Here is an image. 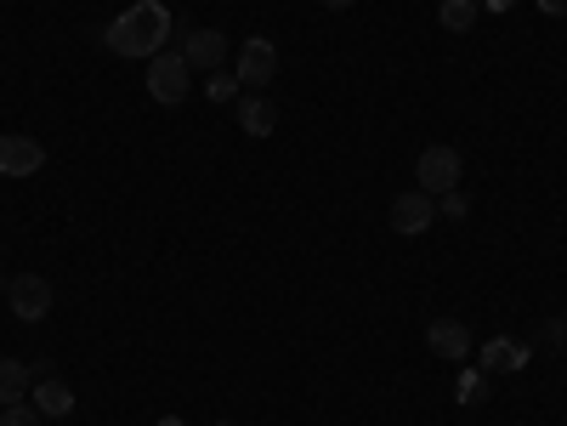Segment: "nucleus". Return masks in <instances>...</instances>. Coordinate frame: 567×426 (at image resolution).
Segmentation results:
<instances>
[{
    "label": "nucleus",
    "instance_id": "obj_1",
    "mask_svg": "<svg viewBox=\"0 0 567 426\" xmlns=\"http://www.w3.org/2000/svg\"><path fill=\"white\" fill-rule=\"evenodd\" d=\"M165 41H171V12H165L159 0H137V7H125L103 29V46L114 57H159Z\"/></svg>",
    "mask_w": 567,
    "mask_h": 426
},
{
    "label": "nucleus",
    "instance_id": "obj_2",
    "mask_svg": "<svg viewBox=\"0 0 567 426\" xmlns=\"http://www.w3.org/2000/svg\"><path fill=\"white\" fill-rule=\"evenodd\" d=\"M188 86H193V63H188L182 52H159V57H148V97H154V103L177 109L182 97H188Z\"/></svg>",
    "mask_w": 567,
    "mask_h": 426
},
{
    "label": "nucleus",
    "instance_id": "obj_3",
    "mask_svg": "<svg viewBox=\"0 0 567 426\" xmlns=\"http://www.w3.org/2000/svg\"><path fill=\"white\" fill-rule=\"evenodd\" d=\"M420 193H431V200H443L449 188H460V154L449 148V143H431V148H420Z\"/></svg>",
    "mask_w": 567,
    "mask_h": 426
},
{
    "label": "nucleus",
    "instance_id": "obj_4",
    "mask_svg": "<svg viewBox=\"0 0 567 426\" xmlns=\"http://www.w3.org/2000/svg\"><path fill=\"white\" fill-rule=\"evenodd\" d=\"M7 302L23 324H41L52 313V284L41 273H18V279H7Z\"/></svg>",
    "mask_w": 567,
    "mask_h": 426
},
{
    "label": "nucleus",
    "instance_id": "obj_5",
    "mask_svg": "<svg viewBox=\"0 0 567 426\" xmlns=\"http://www.w3.org/2000/svg\"><path fill=\"white\" fill-rule=\"evenodd\" d=\"M239 80L256 86V91L279 80V46L267 41V35H250V41L239 46Z\"/></svg>",
    "mask_w": 567,
    "mask_h": 426
},
{
    "label": "nucleus",
    "instance_id": "obj_6",
    "mask_svg": "<svg viewBox=\"0 0 567 426\" xmlns=\"http://www.w3.org/2000/svg\"><path fill=\"white\" fill-rule=\"evenodd\" d=\"M431 222H438V200H431V193H397V200H392V227H397V234H426V227Z\"/></svg>",
    "mask_w": 567,
    "mask_h": 426
},
{
    "label": "nucleus",
    "instance_id": "obj_7",
    "mask_svg": "<svg viewBox=\"0 0 567 426\" xmlns=\"http://www.w3.org/2000/svg\"><path fill=\"white\" fill-rule=\"evenodd\" d=\"M46 166V148L35 137H0V177H35Z\"/></svg>",
    "mask_w": 567,
    "mask_h": 426
},
{
    "label": "nucleus",
    "instance_id": "obj_8",
    "mask_svg": "<svg viewBox=\"0 0 567 426\" xmlns=\"http://www.w3.org/2000/svg\"><path fill=\"white\" fill-rule=\"evenodd\" d=\"M522 365H528V347L511 341V336H494V341L477 352V370H483V375H517Z\"/></svg>",
    "mask_w": 567,
    "mask_h": 426
},
{
    "label": "nucleus",
    "instance_id": "obj_9",
    "mask_svg": "<svg viewBox=\"0 0 567 426\" xmlns=\"http://www.w3.org/2000/svg\"><path fill=\"white\" fill-rule=\"evenodd\" d=\"M182 57L193 63V69H222V63H227V35H222V29H193V35H188V46H182Z\"/></svg>",
    "mask_w": 567,
    "mask_h": 426
},
{
    "label": "nucleus",
    "instance_id": "obj_10",
    "mask_svg": "<svg viewBox=\"0 0 567 426\" xmlns=\"http://www.w3.org/2000/svg\"><path fill=\"white\" fill-rule=\"evenodd\" d=\"M426 347L438 352V358H454V365H460V358L472 352V330H465L460 318H438V324L426 330Z\"/></svg>",
    "mask_w": 567,
    "mask_h": 426
},
{
    "label": "nucleus",
    "instance_id": "obj_11",
    "mask_svg": "<svg viewBox=\"0 0 567 426\" xmlns=\"http://www.w3.org/2000/svg\"><path fill=\"white\" fill-rule=\"evenodd\" d=\"M239 125H245V137H273V125H279V109L267 103L261 91L239 97Z\"/></svg>",
    "mask_w": 567,
    "mask_h": 426
},
{
    "label": "nucleus",
    "instance_id": "obj_12",
    "mask_svg": "<svg viewBox=\"0 0 567 426\" xmlns=\"http://www.w3.org/2000/svg\"><path fill=\"white\" fill-rule=\"evenodd\" d=\"M29 399H35V410H41V415H52V421H63V415L75 410V392L63 386L57 375H46V381H41L35 392H29Z\"/></svg>",
    "mask_w": 567,
    "mask_h": 426
},
{
    "label": "nucleus",
    "instance_id": "obj_13",
    "mask_svg": "<svg viewBox=\"0 0 567 426\" xmlns=\"http://www.w3.org/2000/svg\"><path fill=\"white\" fill-rule=\"evenodd\" d=\"M29 381H35V370H29V365H18V358H0V410L23 404V399H29Z\"/></svg>",
    "mask_w": 567,
    "mask_h": 426
},
{
    "label": "nucleus",
    "instance_id": "obj_14",
    "mask_svg": "<svg viewBox=\"0 0 567 426\" xmlns=\"http://www.w3.org/2000/svg\"><path fill=\"white\" fill-rule=\"evenodd\" d=\"M477 0H443V7H438V23L449 29V35H472V23H477Z\"/></svg>",
    "mask_w": 567,
    "mask_h": 426
},
{
    "label": "nucleus",
    "instance_id": "obj_15",
    "mask_svg": "<svg viewBox=\"0 0 567 426\" xmlns=\"http://www.w3.org/2000/svg\"><path fill=\"white\" fill-rule=\"evenodd\" d=\"M454 399H460V404H483V399H488V375H483V370H460Z\"/></svg>",
    "mask_w": 567,
    "mask_h": 426
},
{
    "label": "nucleus",
    "instance_id": "obj_16",
    "mask_svg": "<svg viewBox=\"0 0 567 426\" xmlns=\"http://www.w3.org/2000/svg\"><path fill=\"white\" fill-rule=\"evenodd\" d=\"M438 216H449V222H465V216H472V200H465L460 188H449L443 200H438Z\"/></svg>",
    "mask_w": 567,
    "mask_h": 426
},
{
    "label": "nucleus",
    "instance_id": "obj_17",
    "mask_svg": "<svg viewBox=\"0 0 567 426\" xmlns=\"http://www.w3.org/2000/svg\"><path fill=\"white\" fill-rule=\"evenodd\" d=\"M46 415L35 410V404H7V410H0V426H41Z\"/></svg>",
    "mask_w": 567,
    "mask_h": 426
},
{
    "label": "nucleus",
    "instance_id": "obj_18",
    "mask_svg": "<svg viewBox=\"0 0 567 426\" xmlns=\"http://www.w3.org/2000/svg\"><path fill=\"white\" fill-rule=\"evenodd\" d=\"M233 91H239V86H233V75H222V69H216V80H211V97H216V103H233Z\"/></svg>",
    "mask_w": 567,
    "mask_h": 426
},
{
    "label": "nucleus",
    "instance_id": "obj_19",
    "mask_svg": "<svg viewBox=\"0 0 567 426\" xmlns=\"http://www.w3.org/2000/svg\"><path fill=\"white\" fill-rule=\"evenodd\" d=\"M540 12H551V18H562V12H567V0H540Z\"/></svg>",
    "mask_w": 567,
    "mask_h": 426
},
{
    "label": "nucleus",
    "instance_id": "obj_20",
    "mask_svg": "<svg viewBox=\"0 0 567 426\" xmlns=\"http://www.w3.org/2000/svg\"><path fill=\"white\" fill-rule=\"evenodd\" d=\"M477 7H488V12H511L517 0H477Z\"/></svg>",
    "mask_w": 567,
    "mask_h": 426
},
{
    "label": "nucleus",
    "instance_id": "obj_21",
    "mask_svg": "<svg viewBox=\"0 0 567 426\" xmlns=\"http://www.w3.org/2000/svg\"><path fill=\"white\" fill-rule=\"evenodd\" d=\"M318 7H329V12H347V7H352V0H318Z\"/></svg>",
    "mask_w": 567,
    "mask_h": 426
},
{
    "label": "nucleus",
    "instance_id": "obj_22",
    "mask_svg": "<svg viewBox=\"0 0 567 426\" xmlns=\"http://www.w3.org/2000/svg\"><path fill=\"white\" fill-rule=\"evenodd\" d=\"M154 426H188V421H177V415H159Z\"/></svg>",
    "mask_w": 567,
    "mask_h": 426
},
{
    "label": "nucleus",
    "instance_id": "obj_23",
    "mask_svg": "<svg viewBox=\"0 0 567 426\" xmlns=\"http://www.w3.org/2000/svg\"><path fill=\"white\" fill-rule=\"evenodd\" d=\"M0 296H7V273H0Z\"/></svg>",
    "mask_w": 567,
    "mask_h": 426
},
{
    "label": "nucleus",
    "instance_id": "obj_24",
    "mask_svg": "<svg viewBox=\"0 0 567 426\" xmlns=\"http://www.w3.org/2000/svg\"><path fill=\"white\" fill-rule=\"evenodd\" d=\"M222 426H233V421H222Z\"/></svg>",
    "mask_w": 567,
    "mask_h": 426
},
{
    "label": "nucleus",
    "instance_id": "obj_25",
    "mask_svg": "<svg viewBox=\"0 0 567 426\" xmlns=\"http://www.w3.org/2000/svg\"><path fill=\"white\" fill-rule=\"evenodd\" d=\"M562 330H567V324H562Z\"/></svg>",
    "mask_w": 567,
    "mask_h": 426
}]
</instances>
